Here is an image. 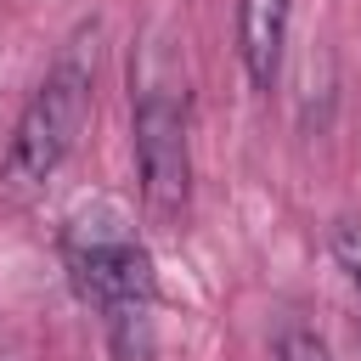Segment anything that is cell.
Instances as JSON below:
<instances>
[{
  "instance_id": "cell-1",
  "label": "cell",
  "mask_w": 361,
  "mask_h": 361,
  "mask_svg": "<svg viewBox=\"0 0 361 361\" xmlns=\"http://www.w3.org/2000/svg\"><path fill=\"white\" fill-rule=\"evenodd\" d=\"M85 118H90V62L79 51H62L11 124V141L0 152V203L11 209L34 203L45 180L68 164Z\"/></svg>"
},
{
  "instance_id": "cell-2",
  "label": "cell",
  "mask_w": 361,
  "mask_h": 361,
  "mask_svg": "<svg viewBox=\"0 0 361 361\" xmlns=\"http://www.w3.org/2000/svg\"><path fill=\"white\" fill-rule=\"evenodd\" d=\"M135 175L141 203L152 220H180L192 203V135H186V102L164 85L141 90L135 102Z\"/></svg>"
},
{
  "instance_id": "cell-3",
  "label": "cell",
  "mask_w": 361,
  "mask_h": 361,
  "mask_svg": "<svg viewBox=\"0 0 361 361\" xmlns=\"http://www.w3.org/2000/svg\"><path fill=\"white\" fill-rule=\"evenodd\" d=\"M68 276H73L79 299H90L96 310L152 305V299H158L152 254H147L118 220H113V226H73V231H68Z\"/></svg>"
},
{
  "instance_id": "cell-4",
  "label": "cell",
  "mask_w": 361,
  "mask_h": 361,
  "mask_svg": "<svg viewBox=\"0 0 361 361\" xmlns=\"http://www.w3.org/2000/svg\"><path fill=\"white\" fill-rule=\"evenodd\" d=\"M288 17H293V0H237V56L254 90H271L282 73Z\"/></svg>"
},
{
  "instance_id": "cell-5",
  "label": "cell",
  "mask_w": 361,
  "mask_h": 361,
  "mask_svg": "<svg viewBox=\"0 0 361 361\" xmlns=\"http://www.w3.org/2000/svg\"><path fill=\"white\" fill-rule=\"evenodd\" d=\"M102 327H107V350H113V361H152V355H158V338H152V305H118V310H102Z\"/></svg>"
},
{
  "instance_id": "cell-6",
  "label": "cell",
  "mask_w": 361,
  "mask_h": 361,
  "mask_svg": "<svg viewBox=\"0 0 361 361\" xmlns=\"http://www.w3.org/2000/svg\"><path fill=\"white\" fill-rule=\"evenodd\" d=\"M276 361H333V350H327V338L316 333V327H282L276 333Z\"/></svg>"
},
{
  "instance_id": "cell-7",
  "label": "cell",
  "mask_w": 361,
  "mask_h": 361,
  "mask_svg": "<svg viewBox=\"0 0 361 361\" xmlns=\"http://www.w3.org/2000/svg\"><path fill=\"white\" fill-rule=\"evenodd\" d=\"M333 259H338V271L350 276V288L361 293V220H338L333 226Z\"/></svg>"
},
{
  "instance_id": "cell-8",
  "label": "cell",
  "mask_w": 361,
  "mask_h": 361,
  "mask_svg": "<svg viewBox=\"0 0 361 361\" xmlns=\"http://www.w3.org/2000/svg\"><path fill=\"white\" fill-rule=\"evenodd\" d=\"M0 361H23V355H17V350H0Z\"/></svg>"
}]
</instances>
